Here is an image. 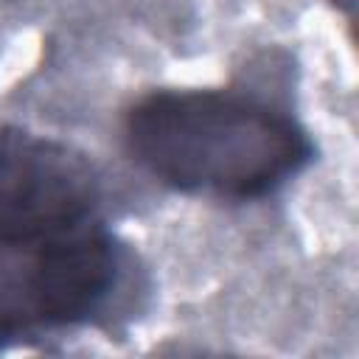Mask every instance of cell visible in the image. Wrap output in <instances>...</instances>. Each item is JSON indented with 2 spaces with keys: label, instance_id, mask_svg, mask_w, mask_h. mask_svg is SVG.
Wrapping results in <instances>:
<instances>
[{
  "label": "cell",
  "instance_id": "1",
  "mask_svg": "<svg viewBox=\"0 0 359 359\" xmlns=\"http://www.w3.org/2000/svg\"><path fill=\"white\" fill-rule=\"evenodd\" d=\"M123 146L160 185L261 199L311 160L306 129L264 98L236 90H154L123 112Z\"/></svg>",
  "mask_w": 359,
  "mask_h": 359
},
{
  "label": "cell",
  "instance_id": "2",
  "mask_svg": "<svg viewBox=\"0 0 359 359\" xmlns=\"http://www.w3.org/2000/svg\"><path fill=\"white\" fill-rule=\"evenodd\" d=\"M121 283V247L101 222L0 238V351L98 314Z\"/></svg>",
  "mask_w": 359,
  "mask_h": 359
},
{
  "label": "cell",
  "instance_id": "3",
  "mask_svg": "<svg viewBox=\"0 0 359 359\" xmlns=\"http://www.w3.org/2000/svg\"><path fill=\"white\" fill-rule=\"evenodd\" d=\"M101 174L76 146L0 126V238H36L95 222Z\"/></svg>",
  "mask_w": 359,
  "mask_h": 359
}]
</instances>
